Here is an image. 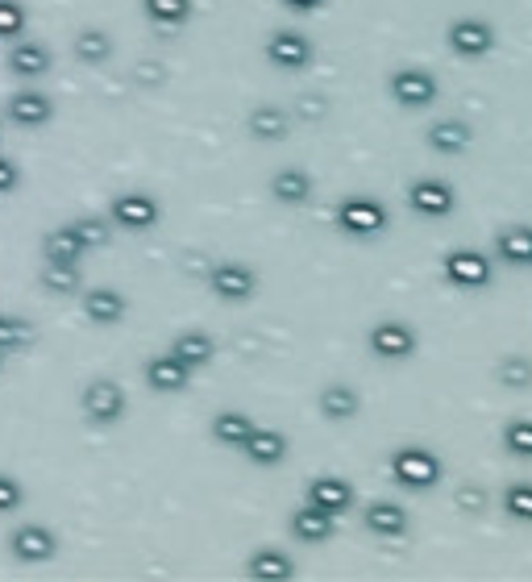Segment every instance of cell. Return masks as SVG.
I'll list each match as a JSON object with an SVG mask.
<instances>
[{
    "mask_svg": "<svg viewBox=\"0 0 532 582\" xmlns=\"http://www.w3.org/2000/svg\"><path fill=\"white\" fill-rule=\"evenodd\" d=\"M38 337V329L25 321V316H9V312H0V350L4 354H13V350H30Z\"/></svg>",
    "mask_w": 532,
    "mask_h": 582,
    "instance_id": "cell-32",
    "label": "cell"
},
{
    "mask_svg": "<svg viewBox=\"0 0 532 582\" xmlns=\"http://www.w3.org/2000/svg\"><path fill=\"white\" fill-rule=\"evenodd\" d=\"M9 549H13L18 562L42 565L59 553V537H54L46 524H18V529L9 532Z\"/></svg>",
    "mask_w": 532,
    "mask_h": 582,
    "instance_id": "cell-13",
    "label": "cell"
},
{
    "mask_svg": "<svg viewBox=\"0 0 532 582\" xmlns=\"http://www.w3.org/2000/svg\"><path fill=\"white\" fill-rule=\"evenodd\" d=\"M42 254H46V262H84L87 246L80 241V233L71 229V225H63V229H54V233H46L42 238Z\"/></svg>",
    "mask_w": 532,
    "mask_h": 582,
    "instance_id": "cell-29",
    "label": "cell"
},
{
    "mask_svg": "<svg viewBox=\"0 0 532 582\" xmlns=\"http://www.w3.org/2000/svg\"><path fill=\"white\" fill-rule=\"evenodd\" d=\"M80 309H84V316L92 325H121L125 312H129V300L117 288H87L80 295Z\"/></svg>",
    "mask_w": 532,
    "mask_h": 582,
    "instance_id": "cell-17",
    "label": "cell"
},
{
    "mask_svg": "<svg viewBox=\"0 0 532 582\" xmlns=\"http://www.w3.org/2000/svg\"><path fill=\"white\" fill-rule=\"evenodd\" d=\"M271 196L288 208L309 205L312 200V175L304 172V167H279V172L271 175Z\"/></svg>",
    "mask_w": 532,
    "mask_h": 582,
    "instance_id": "cell-23",
    "label": "cell"
},
{
    "mask_svg": "<svg viewBox=\"0 0 532 582\" xmlns=\"http://www.w3.org/2000/svg\"><path fill=\"white\" fill-rule=\"evenodd\" d=\"M387 470H392V479L399 482L404 491H429V487H437L441 475H446L441 458L429 454V449H420V446L395 449L392 458H387Z\"/></svg>",
    "mask_w": 532,
    "mask_h": 582,
    "instance_id": "cell-2",
    "label": "cell"
},
{
    "mask_svg": "<svg viewBox=\"0 0 532 582\" xmlns=\"http://www.w3.org/2000/svg\"><path fill=\"white\" fill-rule=\"evenodd\" d=\"M254 416H246V412H233L225 408L212 416V441L225 449H241L246 441H250V433H254Z\"/></svg>",
    "mask_w": 532,
    "mask_h": 582,
    "instance_id": "cell-25",
    "label": "cell"
},
{
    "mask_svg": "<svg viewBox=\"0 0 532 582\" xmlns=\"http://www.w3.org/2000/svg\"><path fill=\"white\" fill-rule=\"evenodd\" d=\"M408 208H413L416 217H425V221H446L449 212L458 208V191L449 179H413L408 184Z\"/></svg>",
    "mask_w": 532,
    "mask_h": 582,
    "instance_id": "cell-10",
    "label": "cell"
},
{
    "mask_svg": "<svg viewBox=\"0 0 532 582\" xmlns=\"http://www.w3.org/2000/svg\"><path fill=\"white\" fill-rule=\"evenodd\" d=\"M362 524H366V532L378 537V541H404L408 529H413L408 512H404L399 503H392V499H375V503H366V508H362Z\"/></svg>",
    "mask_w": 532,
    "mask_h": 582,
    "instance_id": "cell-14",
    "label": "cell"
},
{
    "mask_svg": "<svg viewBox=\"0 0 532 582\" xmlns=\"http://www.w3.org/2000/svg\"><path fill=\"white\" fill-rule=\"evenodd\" d=\"M171 354L188 362L191 371H200V366H208V362L217 358V342L208 337L205 329H184V333L171 342Z\"/></svg>",
    "mask_w": 532,
    "mask_h": 582,
    "instance_id": "cell-27",
    "label": "cell"
},
{
    "mask_svg": "<svg viewBox=\"0 0 532 582\" xmlns=\"http://www.w3.org/2000/svg\"><path fill=\"white\" fill-rule=\"evenodd\" d=\"M108 221L125 229V233H146V229H155L163 221V208H158L150 191H121L108 205Z\"/></svg>",
    "mask_w": 532,
    "mask_h": 582,
    "instance_id": "cell-7",
    "label": "cell"
},
{
    "mask_svg": "<svg viewBox=\"0 0 532 582\" xmlns=\"http://www.w3.org/2000/svg\"><path fill=\"white\" fill-rule=\"evenodd\" d=\"M354 499H358V491H354V482L342 479V475H316V479L309 482V503H316V508L328 516H345L354 508Z\"/></svg>",
    "mask_w": 532,
    "mask_h": 582,
    "instance_id": "cell-16",
    "label": "cell"
},
{
    "mask_svg": "<svg viewBox=\"0 0 532 582\" xmlns=\"http://www.w3.org/2000/svg\"><path fill=\"white\" fill-rule=\"evenodd\" d=\"M458 508L470 516H479L482 508H487V496H482L479 487H462V491H458Z\"/></svg>",
    "mask_w": 532,
    "mask_h": 582,
    "instance_id": "cell-40",
    "label": "cell"
},
{
    "mask_svg": "<svg viewBox=\"0 0 532 582\" xmlns=\"http://www.w3.org/2000/svg\"><path fill=\"white\" fill-rule=\"evenodd\" d=\"M366 345H371V354H375L378 362H408L416 350H420V337H416V329L408 325V321L387 316V321H375V325H371Z\"/></svg>",
    "mask_w": 532,
    "mask_h": 582,
    "instance_id": "cell-3",
    "label": "cell"
},
{
    "mask_svg": "<svg viewBox=\"0 0 532 582\" xmlns=\"http://www.w3.org/2000/svg\"><path fill=\"white\" fill-rule=\"evenodd\" d=\"M441 274H446L449 288H462V291H482L491 288V258L482 250H470V246H458L441 258Z\"/></svg>",
    "mask_w": 532,
    "mask_h": 582,
    "instance_id": "cell-4",
    "label": "cell"
},
{
    "mask_svg": "<svg viewBox=\"0 0 532 582\" xmlns=\"http://www.w3.org/2000/svg\"><path fill=\"white\" fill-rule=\"evenodd\" d=\"M288 437L279 433V428H262L258 425L254 433H250V441L241 446V454H246V463L250 466H262V470H275L279 463H288Z\"/></svg>",
    "mask_w": 532,
    "mask_h": 582,
    "instance_id": "cell-18",
    "label": "cell"
},
{
    "mask_svg": "<svg viewBox=\"0 0 532 582\" xmlns=\"http://www.w3.org/2000/svg\"><path fill=\"white\" fill-rule=\"evenodd\" d=\"M191 0H142V13L150 18V25L158 30H179V25H188L191 21Z\"/></svg>",
    "mask_w": 532,
    "mask_h": 582,
    "instance_id": "cell-30",
    "label": "cell"
},
{
    "mask_svg": "<svg viewBox=\"0 0 532 582\" xmlns=\"http://www.w3.org/2000/svg\"><path fill=\"white\" fill-rule=\"evenodd\" d=\"M312 38L300 34V30H275V34L267 38V63L279 71H304L312 63Z\"/></svg>",
    "mask_w": 532,
    "mask_h": 582,
    "instance_id": "cell-11",
    "label": "cell"
},
{
    "mask_svg": "<svg viewBox=\"0 0 532 582\" xmlns=\"http://www.w3.org/2000/svg\"><path fill=\"white\" fill-rule=\"evenodd\" d=\"M333 532H337V516L321 512L316 503H304V508H295L292 537L300 541V545H325V541H333Z\"/></svg>",
    "mask_w": 532,
    "mask_h": 582,
    "instance_id": "cell-20",
    "label": "cell"
},
{
    "mask_svg": "<svg viewBox=\"0 0 532 582\" xmlns=\"http://www.w3.org/2000/svg\"><path fill=\"white\" fill-rule=\"evenodd\" d=\"M496 375L503 387H532V358H524V354H508V358H499Z\"/></svg>",
    "mask_w": 532,
    "mask_h": 582,
    "instance_id": "cell-35",
    "label": "cell"
},
{
    "mask_svg": "<svg viewBox=\"0 0 532 582\" xmlns=\"http://www.w3.org/2000/svg\"><path fill=\"white\" fill-rule=\"evenodd\" d=\"M387 92H392V101L399 104V108H429V104H437V96H441V84H437V75L425 67H399L387 80Z\"/></svg>",
    "mask_w": 532,
    "mask_h": 582,
    "instance_id": "cell-9",
    "label": "cell"
},
{
    "mask_svg": "<svg viewBox=\"0 0 532 582\" xmlns=\"http://www.w3.org/2000/svg\"><path fill=\"white\" fill-rule=\"evenodd\" d=\"M54 67V54L42 46V42H13V51H9V71L21 75V80H42L46 71Z\"/></svg>",
    "mask_w": 532,
    "mask_h": 582,
    "instance_id": "cell-24",
    "label": "cell"
},
{
    "mask_svg": "<svg viewBox=\"0 0 532 582\" xmlns=\"http://www.w3.org/2000/svg\"><path fill=\"white\" fill-rule=\"evenodd\" d=\"M4 358H9V354H4V350H0V371H4Z\"/></svg>",
    "mask_w": 532,
    "mask_h": 582,
    "instance_id": "cell-43",
    "label": "cell"
},
{
    "mask_svg": "<svg viewBox=\"0 0 532 582\" xmlns=\"http://www.w3.org/2000/svg\"><path fill=\"white\" fill-rule=\"evenodd\" d=\"M333 225L342 229L345 238H358V241H371L378 233H387L392 225V212L378 196H345L337 212H333Z\"/></svg>",
    "mask_w": 532,
    "mask_h": 582,
    "instance_id": "cell-1",
    "label": "cell"
},
{
    "mask_svg": "<svg viewBox=\"0 0 532 582\" xmlns=\"http://www.w3.org/2000/svg\"><path fill=\"white\" fill-rule=\"evenodd\" d=\"M71 229L80 233V241H84L87 250H101L113 238V221L108 217H80V221H71Z\"/></svg>",
    "mask_w": 532,
    "mask_h": 582,
    "instance_id": "cell-36",
    "label": "cell"
},
{
    "mask_svg": "<svg viewBox=\"0 0 532 582\" xmlns=\"http://www.w3.org/2000/svg\"><path fill=\"white\" fill-rule=\"evenodd\" d=\"M246 574L254 582H288L295 574V558L279 545H262L246 558Z\"/></svg>",
    "mask_w": 532,
    "mask_h": 582,
    "instance_id": "cell-19",
    "label": "cell"
},
{
    "mask_svg": "<svg viewBox=\"0 0 532 582\" xmlns=\"http://www.w3.org/2000/svg\"><path fill=\"white\" fill-rule=\"evenodd\" d=\"M208 291L225 300V304H246L250 295H258V271L250 262H238V258H225L208 271Z\"/></svg>",
    "mask_w": 532,
    "mask_h": 582,
    "instance_id": "cell-5",
    "label": "cell"
},
{
    "mask_svg": "<svg viewBox=\"0 0 532 582\" xmlns=\"http://www.w3.org/2000/svg\"><path fill=\"white\" fill-rule=\"evenodd\" d=\"M21 503H25V487H21L13 475H4V470H0V516L18 512Z\"/></svg>",
    "mask_w": 532,
    "mask_h": 582,
    "instance_id": "cell-39",
    "label": "cell"
},
{
    "mask_svg": "<svg viewBox=\"0 0 532 582\" xmlns=\"http://www.w3.org/2000/svg\"><path fill=\"white\" fill-rule=\"evenodd\" d=\"M25 4L21 0H0V38H21L25 30Z\"/></svg>",
    "mask_w": 532,
    "mask_h": 582,
    "instance_id": "cell-38",
    "label": "cell"
},
{
    "mask_svg": "<svg viewBox=\"0 0 532 582\" xmlns=\"http://www.w3.org/2000/svg\"><path fill=\"white\" fill-rule=\"evenodd\" d=\"M499 503H503V512L512 516V520L532 524V482L529 479L508 482V487H503V496H499Z\"/></svg>",
    "mask_w": 532,
    "mask_h": 582,
    "instance_id": "cell-33",
    "label": "cell"
},
{
    "mask_svg": "<svg viewBox=\"0 0 532 582\" xmlns=\"http://www.w3.org/2000/svg\"><path fill=\"white\" fill-rule=\"evenodd\" d=\"M108 54H113V38L104 34V30L87 25V30L75 34V59H80V63H87V67H101V63H108Z\"/></svg>",
    "mask_w": 532,
    "mask_h": 582,
    "instance_id": "cell-31",
    "label": "cell"
},
{
    "mask_svg": "<svg viewBox=\"0 0 532 582\" xmlns=\"http://www.w3.org/2000/svg\"><path fill=\"white\" fill-rule=\"evenodd\" d=\"M142 378H146V387H150V392L179 395V392H188L191 366L184 358H175L171 350H163V354H155V358L142 366Z\"/></svg>",
    "mask_w": 532,
    "mask_h": 582,
    "instance_id": "cell-12",
    "label": "cell"
},
{
    "mask_svg": "<svg viewBox=\"0 0 532 582\" xmlns=\"http://www.w3.org/2000/svg\"><path fill=\"white\" fill-rule=\"evenodd\" d=\"M316 408H321L325 420L345 425V420H354L362 412V395H358V387H350V383H325L321 395H316Z\"/></svg>",
    "mask_w": 532,
    "mask_h": 582,
    "instance_id": "cell-21",
    "label": "cell"
},
{
    "mask_svg": "<svg viewBox=\"0 0 532 582\" xmlns=\"http://www.w3.org/2000/svg\"><path fill=\"white\" fill-rule=\"evenodd\" d=\"M429 146L437 150V155H462L466 146L474 142V125L470 121H462V117H441V121H432L429 125Z\"/></svg>",
    "mask_w": 532,
    "mask_h": 582,
    "instance_id": "cell-22",
    "label": "cell"
},
{
    "mask_svg": "<svg viewBox=\"0 0 532 582\" xmlns=\"http://www.w3.org/2000/svg\"><path fill=\"white\" fill-rule=\"evenodd\" d=\"M446 46L458 59H487V54L496 51V25L487 18H453L446 25Z\"/></svg>",
    "mask_w": 532,
    "mask_h": 582,
    "instance_id": "cell-6",
    "label": "cell"
},
{
    "mask_svg": "<svg viewBox=\"0 0 532 582\" xmlns=\"http://www.w3.org/2000/svg\"><path fill=\"white\" fill-rule=\"evenodd\" d=\"M18 184H21V172L9 163V158L0 155V196H9V191H18Z\"/></svg>",
    "mask_w": 532,
    "mask_h": 582,
    "instance_id": "cell-41",
    "label": "cell"
},
{
    "mask_svg": "<svg viewBox=\"0 0 532 582\" xmlns=\"http://www.w3.org/2000/svg\"><path fill=\"white\" fill-rule=\"evenodd\" d=\"M4 117L21 125V129H38V125H46L54 117V104L46 92H38V87H21L13 92L9 101H4Z\"/></svg>",
    "mask_w": 532,
    "mask_h": 582,
    "instance_id": "cell-15",
    "label": "cell"
},
{
    "mask_svg": "<svg viewBox=\"0 0 532 582\" xmlns=\"http://www.w3.org/2000/svg\"><path fill=\"white\" fill-rule=\"evenodd\" d=\"M246 125H250V137H258V142H283V137L292 134V117H288L279 104H258V108H250Z\"/></svg>",
    "mask_w": 532,
    "mask_h": 582,
    "instance_id": "cell-26",
    "label": "cell"
},
{
    "mask_svg": "<svg viewBox=\"0 0 532 582\" xmlns=\"http://www.w3.org/2000/svg\"><path fill=\"white\" fill-rule=\"evenodd\" d=\"M503 449L512 458H532V416H515L503 425Z\"/></svg>",
    "mask_w": 532,
    "mask_h": 582,
    "instance_id": "cell-34",
    "label": "cell"
},
{
    "mask_svg": "<svg viewBox=\"0 0 532 582\" xmlns=\"http://www.w3.org/2000/svg\"><path fill=\"white\" fill-rule=\"evenodd\" d=\"M283 9L288 13H300V18H309L316 9H325V0H283Z\"/></svg>",
    "mask_w": 532,
    "mask_h": 582,
    "instance_id": "cell-42",
    "label": "cell"
},
{
    "mask_svg": "<svg viewBox=\"0 0 532 582\" xmlns=\"http://www.w3.org/2000/svg\"><path fill=\"white\" fill-rule=\"evenodd\" d=\"M496 254L508 267H532V229L529 225H512L496 238Z\"/></svg>",
    "mask_w": 532,
    "mask_h": 582,
    "instance_id": "cell-28",
    "label": "cell"
},
{
    "mask_svg": "<svg viewBox=\"0 0 532 582\" xmlns=\"http://www.w3.org/2000/svg\"><path fill=\"white\" fill-rule=\"evenodd\" d=\"M80 408H84V416L92 425H117L121 416H125V408H129V395L113 378H92L80 392Z\"/></svg>",
    "mask_w": 532,
    "mask_h": 582,
    "instance_id": "cell-8",
    "label": "cell"
},
{
    "mask_svg": "<svg viewBox=\"0 0 532 582\" xmlns=\"http://www.w3.org/2000/svg\"><path fill=\"white\" fill-rule=\"evenodd\" d=\"M42 283L51 291H59V295H71V291H80V267L75 262H46Z\"/></svg>",
    "mask_w": 532,
    "mask_h": 582,
    "instance_id": "cell-37",
    "label": "cell"
}]
</instances>
